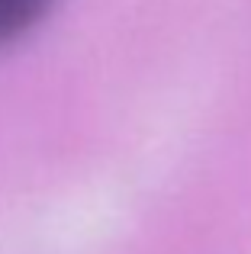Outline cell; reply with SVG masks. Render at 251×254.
Wrapping results in <instances>:
<instances>
[{"mask_svg": "<svg viewBox=\"0 0 251 254\" xmlns=\"http://www.w3.org/2000/svg\"><path fill=\"white\" fill-rule=\"evenodd\" d=\"M58 0H0V49L36 29Z\"/></svg>", "mask_w": 251, "mask_h": 254, "instance_id": "cell-1", "label": "cell"}]
</instances>
